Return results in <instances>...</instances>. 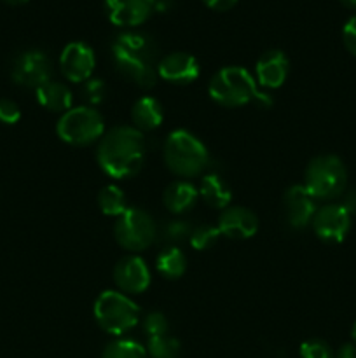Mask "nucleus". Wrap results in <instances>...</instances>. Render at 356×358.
Wrapping results in <instances>:
<instances>
[{"instance_id":"nucleus-1","label":"nucleus","mask_w":356,"mask_h":358,"mask_svg":"<svg viewBox=\"0 0 356 358\" xmlns=\"http://www.w3.org/2000/svg\"><path fill=\"white\" fill-rule=\"evenodd\" d=\"M159 51L152 37L142 31H122L112 42V58L122 77L149 90L156 86L159 73Z\"/></svg>"},{"instance_id":"nucleus-2","label":"nucleus","mask_w":356,"mask_h":358,"mask_svg":"<svg viewBox=\"0 0 356 358\" xmlns=\"http://www.w3.org/2000/svg\"><path fill=\"white\" fill-rule=\"evenodd\" d=\"M145 136L135 126H115L105 131L96 152L98 164L112 178L136 175L145 163Z\"/></svg>"},{"instance_id":"nucleus-3","label":"nucleus","mask_w":356,"mask_h":358,"mask_svg":"<svg viewBox=\"0 0 356 358\" xmlns=\"http://www.w3.org/2000/svg\"><path fill=\"white\" fill-rule=\"evenodd\" d=\"M208 93L213 101L222 107H243L257 103L258 107H271L272 100L267 93L257 90V80L243 66H223L209 80Z\"/></svg>"},{"instance_id":"nucleus-4","label":"nucleus","mask_w":356,"mask_h":358,"mask_svg":"<svg viewBox=\"0 0 356 358\" xmlns=\"http://www.w3.org/2000/svg\"><path fill=\"white\" fill-rule=\"evenodd\" d=\"M164 163L178 177H195L208 164V149L187 129H175L168 135L163 149Z\"/></svg>"},{"instance_id":"nucleus-5","label":"nucleus","mask_w":356,"mask_h":358,"mask_svg":"<svg viewBox=\"0 0 356 358\" xmlns=\"http://www.w3.org/2000/svg\"><path fill=\"white\" fill-rule=\"evenodd\" d=\"M94 318L101 331L112 336H122L136 327L140 320V308L126 294L105 290L94 301Z\"/></svg>"},{"instance_id":"nucleus-6","label":"nucleus","mask_w":356,"mask_h":358,"mask_svg":"<svg viewBox=\"0 0 356 358\" xmlns=\"http://www.w3.org/2000/svg\"><path fill=\"white\" fill-rule=\"evenodd\" d=\"M348 184V170L337 156L323 154L311 159L304 175V187L316 199L339 198Z\"/></svg>"},{"instance_id":"nucleus-7","label":"nucleus","mask_w":356,"mask_h":358,"mask_svg":"<svg viewBox=\"0 0 356 358\" xmlns=\"http://www.w3.org/2000/svg\"><path fill=\"white\" fill-rule=\"evenodd\" d=\"M56 133L70 145H91L105 135V121L94 107H72L59 117Z\"/></svg>"},{"instance_id":"nucleus-8","label":"nucleus","mask_w":356,"mask_h":358,"mask_svg":"<svg viewBox=\"0 0 356 358\" xmlns=\"http://www.w3.org/2000/svg\"><path fill=\"white\" fill-rule=\"evenodd\" d=\"M114 236L124 250L142 252L157 238V226L152 215L142 208H128L114 226Z\"/></svg>"},{"instance_id":"nucleus-9","label":"nucleus","mask_w":356,"mask_h":358,"mask_svg":"<svg viewBox=\"0 0 356 358\" xmlns=\"http://www.w3.org/2000/svg\"><path fill=\"white\" fill-rule=\"evenodd\" d=\"M51 76V59L44 51H38V49L21 52L14 59L13 69H10V77L14 83L24 87H34V90H38L45 83H49Z\"/></svg>"},{"instance_id":"nucleus-10","label":"nucleus","mask_w":356,"mask_h":358,"mask_svg":"<svg viewBox=\"0 0 356 358\" xmlns=\"http://www.w3.org/2000/svg\"><path fill=\"white\" fill-rule=\"evenodd\" d=\"M311 226L321 241L341 243L351 229V213L342 205H325L316 210Z\"/></svg>"},{"instance_id":"nucleus-11","label":"nucleus","mask_w":356,"mask_h":358,"mask_svg":"<svg viewBox=\"0 0 356 358\" xmlns=\"http://www.w3.org/2000/svg\"><path fill=\"white\" fill-rule=\"evenodd\" d=\"M96 66V56L86 42H70L59 55V69L70 83H86Z\"/></svg>"},{"instance_id":"nucleus-12","label":"nucleus","mask_w":356,"mask_h":358,"mask_svg":"<svg viewBox=\"0 0 356 358\" xmlns=\"http://www.w3.org/2000/svg\"><path fill=\"white\" fill-rule=\"evenodd\" d=\"M316 198L304 187V184L292 185L283 198V212L286 222L293 229H304L313 222L316 213Z\"/></svg>"},{"instance_id":"nucleus-13","label":"nucleus","mask_w":356,"mask_h":358,"mask_svg":"<svg viewBox=\"0 0 356 358\" xmlns=\"http://www.w3.org/2000/svg\"><path fill=\"white\" fill-rule=\"evenodd\" d=\"M150 269L142 257L128 255L121 259L114 268V282L122 292L142 294L150 285Z\"/></svg>"},{"instance_id":"nucleus-14","label":"nucleus","mask_w":356,"mask_h":358,"mask_svg":"<svg viewBox=\"0 0 356 358\" xmlns=\"http://www.w3.org/2000/svg\"><path fill=\"white\" fill-rule=\"evenodd\" d=\"M156 0H105L108 20L117 27H138L154 13Z\"/></svg>"},{"instance_id":"nucleus-15","label":"nucleus","mask_w":356,"mask_h":358,"mask_svg":"<svg viewBox=\"0 0 356 358\" xmlns=\"http://www.w3.org/2000/svg\"><path fill=\"white\" fill-rule=\"evenodd\" d=\"M216 227L223 236L234 238V240H248L255 236L258 231V219L251 210L244 206H227L220 213Z\"/></svg>"},{"instance_id":"nucleus-16","label":"nucleus","mask_w":356,"mask_h":358,"mask_svg":"<svg viewBox=\"0 0 356 358\" xmlns=\"http://www.w3.org/2000/svg\"><path fill=\"white\" fill-rule=\"evenodd\" d=\"M199 63L188 52H170L164 56L157 66L161 79L171 84H191L199 77Z\"/></svg>"},{"instance_id":"nucleus-17","label":"nucleus","mask_w":356,"mask_h":358,"mask_svg":"<svg viewBox=\"0 0 356 358\" xmlns=\"http://www.w3.org/2000/svg\"><path fill=\"white\" fill-rule=\"evenodd\" d=\"M290 72V62L286 55L279 49H271L258 58L255 65V80L262 87L276 90L283 86Z\"/></svg>"},{"instance_id":"nucleus-18","label":"nucleus","mask_w":356,"mask_h":358,"mask_svg":"<svg viewBox=\"0 0 356 358\" xmlns=\"http://www.w3.org/2000/svg\"><path fill=\"white\" fill-rule=\"evenodd\" d=\"M198 199H199L198 187L192 185L191 182H185V180H177L173 182V184H170L163 194L164 206H166L171 213H175V215H181V213L194 208Z\"/></svg>"},{"instance_id":"nucleus-19","label":"nucleus","mask_w":356,"mask_h":358,"mask_svg":"<svg viewBox=\"0 0 356 358\" xmlns=\"http://www.w3.org/2000/svg\"><path fill=\"white\" fill-rule=\"evenodd\" d=\"M131 119L135 128L140 129L142 133L152 131V129L159 128L164 119L163 105L159 103V100L152 96H142L133 105Z\"/></svg>"},{"instance_id":"nucleus-20","label":"nucleus","mask_w":356,"mask_h":358,"mask_svg":"<svg viewBox=\"0 0 356 358\" xmlns=\"http://www.w3.org/2000/svg\"><path fill=\"white\" fill-rule=\"evenodd\" d=\"M37 93V101L44 108L51 112H63L72 108V91L66 84L56 83V80H49L44 86H40L38 90H35Z\"/></svg>"},{"instance_id":"nucleus-21","label":"nucleus","mask_w":356,"mask_h":358,"mask_svg":"<svg viewBox=\"0 0 356 358\" xmlns=\"http://www.w3.org/2000/svg\"><path fill=\"white\" fill-rule=\"evenodd\" d=\"M198 191L199 198H202L206 205L216 210H225L229 206L230 199H232V192H230L229 185L225 184L222 177L215 173L206 175L201 180Z\"/></svg>"},{"instance_id":"nucleus-22","label":"nucleus","mask_w":356,"mask_h":358,"mask_svg":"<svg viewBox=\"0 0 356 358\" xmlns=\"http://www.w3.org/2000/svg\"><path fill=\"white\" fill-rule=\"evenodd\" d=\"M157 271L170 280H177L184 276L187 269V257L178 247H166L159 252L156 259Z\"/></svg>"},{"instance_id":"nucleus-23","label":"nucleus","mask_w":356,"mask_h":358,"mask_svg":"<svg viewBox=\"0 0 356 358\" xmlns=\"http://www.w3.org/2000/svg\"><path fill=\"white\" fill-rule=\"evenodd\" d=\"M98 206L108 217H121L129 208L126 194L119 185H105L98 194Z\"/></svg>"},{"instance_id":"nucleus-24","label":"nucleus","mask_w":356,"mask_h":358,"mask_svg":"<svg viewBox=\"0 0 356 358\" xmlns=\"http://www.w3.org/2000/svg\"><path fill=\"white\" fill-rule=\"evenodd\" d=\"M147 355L152 358H178L180 357V341L170 334H161L149 338Z\"/></svg>"},{"instance_id":"nucleus-25","label":"nucleus","mask_w":356,"mask_h":358,"mask_svg":"<svg viewBox=\"0 0 356 358\" xmlns=\"http://www.w3.org/2000/svg\"><path fill=\"white\" fill-rule=\"evenodd\" d=\"M101 358H147V350L131 339H119L107 345Z\"/></svg>"},{"instance_id":"nucleus-26","label":"nucleus","mask_w":356,"mask_h":358,"mask_svg":"<svg viewBox=\"0 0 356 358\" xmlns=\"http://www.w3.org/2000/svg\"><path fill=\"white\" fill-rule=\"evenodd\" d=\"M194 227L187 220H170L163 227V240L166 243H171V247H177V243H181L184 240L191 238Z\"/></svg>"},{"instance_id":"nucleus-27","label":"nucleus","mask_w":356,"mask_h":358,"mask_svg":"<svg viewBox=\"0 0 356 358\" xmlns=\"http://www.w3.org/2000/svg\"><path fill=\"white\" fill-rule=\"evenodd\" d=\"M218 236H220L218 227L198 226L192 229V234L191 238H188V241H191V245L195 248V250H206V248L213 247V245L216 243Z\"/></svg>"},{"instance_id":"nucleus-28","label":"nucleus","mask_w":356,"mask_h":358,"mask_svg":"<svg viewBox=\"0 0 356 358\" xmlns=\"http://www.w3.org/2000/svg\"><path fill=\"white\" fill-rule=\"evenodd\" d=\"M80 93H82V98L89 105H98L105 100V94H107V86L101 79H87L86 83H82V87H80Z\"/></svg>"},{"instance_id":"nucleus-29","label":"nucleus","mask_w":356,"mask_h":358,"mask_svg":"<svg viewBox=\"0 0 356 358\" xmlns=\"http://www.w3.org/2000/svg\"><path fill=\"white\" fill-rule=\"evenodd\" d=\"M300 357L302 358H334V352L330 346L321 339H309L300 346Z\"/></svg>"},{"instance_id":"nucleus-30","label":"nucleus","mask_w":356,"mask_h":358,"mask_svg":"<svg viewBox=\"0 0 356 358\" xmlns=\"http://www.w3.org/2000/svg\"><path fill=\"white\" fill-rule=\"evenodd\" d=\"M168 329H170L168 318L164 317L163 313H159V311H152V313L147 315L145 320H143V331H145V334L149 336V338L168 334Z\"/></svg>"},{"instance_id":"nucleus-31","label":"nucleus","mask_w":356,"mask_h":358,"mask_svg":"<svg viewBox=\"0 0 356 358\" xmlns=\"http://www.w3.org/2000/svg\"><path fill=\"white\" fill-rule=\"evenodd\" d=\"M21 119V110L16 101L0 98V122L3 124H16Z\"/></svg>"},{"instance_id":"nucleus-32","label":"nucleus","mask_w":356,"mask_h":358,"mask_svg":"<svg viewBox=\"0 0 356 358\" xmlns=\"http://www.w3.org/2000/svg\"><path fill=\"white\" fill-rule=\"evenodd\" d=\"M342 41H344L346 49L356 56V14L346 21L344 28H342Z\"/></svg>"},{"instance_id":"nucleus-33","label":"nucleus","mask_w":356,"mask_h":358,"mask_svg":"<svg viewBox=\"0 0 356 358\" xmlns=\"http://www.w3.org/2000/svg\"><path fill=\"white\" fill-rule=\"evenodd\" d=\"M213 10H229L237 3V0H202Z\"/></svg>"},{"instance_id":"nucleus-34","label":"nucleus","mask_w":356,"mask_h":358,"mask_svg":"<svg viewBox=\"0 0 356 358\" xmlns=\"http://www.w3.org/2000/svg\"><path fill=\"white\" fill-rule=\"evenodd\" d=\"M337 358H356V346L353 343L341 346L337 352Z\"/></svg>"},{"instance_id":"nucleus-35","label":"nucleus","mask_w":356,"mask_h":358,"mask_svg":"<svg viewBox=\"0 0 356 358\" xmlns=\"http://www.w3.org/2000/svg\"><path fill=\"white\" fill-rule=\"evenodd\" d=\"M339 2L348 9H356V0H339Z\"/></svg>"},{"instance_id":"nucleus-36","label":"nucleus","mask_w":356,"mask_h":358,"mask_svg":"<svg viewBox=\"0 0 356 358\" xmlns=\"http://www.w3.org/2000/svg\"><path fill=\"white\" fill-rule=\"evenodd\" d=\"M3 2L10 3V6H20V3H24V2H28V0H3Z\"/></svg>"},{"instance_id":"nucleus-37","label":"nucleus","mask_w":356,"mask_h":358,"mask_svg":"<svg viewBox=\"0 0 356 358\" xmlns=\"http://www.w3.org/2000/svg\"><path fill=\"white\" fill-rule=\"evenodd\" d=\"M351 338H353V345L356 346V322H355V325H353V329H351Z\"/></svg>"},{"instance_id":"nucleus-38","label":"nucleus","mask_w":356,"mask_h":358,"mask_svg":"<svg viewBox=\"0 0 356 358\" xmlns=\"http://www.w3.org/2000/svg\"><path fill=\"white\" fill-rule=\"evenodd\" d=\"M272 358H281V357H279V355H276V357H272Z\"/></svg>"}]
</instances>
